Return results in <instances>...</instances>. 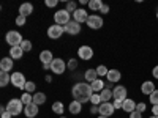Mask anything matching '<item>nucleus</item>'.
I'll return each instance as SVG.
<instances>
[{"mask_svg":"<svg viewBox=\"0 0 158 118\" xmlns=\"http://www.w3.org/2000/svg\"><path fill=\"white\" fill-rule=\"evenodd\" d=\"M71 93H73L74 101H79L81 104H84V102L90 101L92 95H94V90H92V87H90L89 84H85V82H79V84H76V85L73 87Z\"/></svg>","mask_w":158,"mask_h":118,"instance_id":"1","label":"nucleus"},{"mask_svg":"<svg viewBox=\"0 0 158 118\" xmlns=\"http://www.w3.org/2000/svg\"><path fill=\"white\" fill-rule=\"evenodd\" d=\"M5 39H6V43H8L11 47H18V46H21L22 41H24L22 36H21V33L16 32V30H10V32L6 33Z\"/></svg>","mask_w":158,"mask_h":118,"instance_id":"2","label":"nucleus"},{"mask_svg":"<svg viewBox=\"0 0 158 118\" xmlns=\"http://www.w3.org/2000/svg\"><path fill=\"white\" fill-rule=\"evenodd\" d=\"M54 21L57 25H62V27H65L71 19H70V13L67 10H59L56 11V14H54Z\"/></svg>","mask_w":158,"mask_h":118,"instance_id":"3","label":"nucleus"},{"mask_svg":"<svg viewBox=\"0 0 158 118\" xmlns=\"http://www.w3.org/2000/svg\"><path fill=\"white\" fill-rule=\"evenodd\" d=\"M22 101L21 99H11L8 102V106H6V112H10L13 116H16L19 113H22Z\"/></svg>","mask_w":158,"mask_h":118,"instance_id":"4","label":"nucleus"},{"mask_svg":"<svg viewBox=\"0 0 158 118\" xmlns=\"http://www.w3.org/2000/svg\"><path fill=\"white\" fill-rule=\"evenodd\" d=\"M11 85H15L16 88H25L27 81H25V76L22 73H13L11 74Z\"/></svg>","mask_w":158,"mask_h":118,"instance_id":"5","label":"nucleus"},{"mask_svg":"<svg viewBox=\"0 0 158 118\" xmlns=\"http://www.w3.org/2000/svg\"><path fill=\"white\" fill-rule=\"evenodd\" d=\"M51 69L54 74H63V71L67 69V63H65L62 58H54L51 63Z\"/></svg>","mask_w":158,"mask_h":118,"instance_id":"6","label":"nucleus"},{"mask_svg":"<svg viewBox=\"0 0 158 118\" xmlns=\"http://www.w3.org/2000/svg\"><path fill=\"white\" fill-rule=\"evenodd\" d=\"M63 32H65V29L62 27V25L56 24V25H51V27L48 29V36L51 39H59V38H62Z\"/></svg>","mask_w":158,"mask_h":118,"instance_id":"7","label":"nucleus"},{"mask_svg":"<svg viewBox=\"0 0 158 118\" xmlns=\"http://www.w3.org/2000/svg\"><path fill=\"white\" fill-rule=\"evenodd\" d=\"M90 29H94V30H98V29H101L103 27V19L98 16V14H92V16H89V19H87V22H85Z\"/></svg>","mask_w":158,"mask_h":118,"instance_id":"8","label":"nucleus"},{"mask_svg":"<svg viewBox=\"0 0 158 118\" xmlns=\"http://www.w3.org/2000/svg\"><path fill=\"white\" fill-rule=\"evenodd\" d=\"M114 106H112V104L111 102H101L100 104V106H98V113L100 115H103V116H111L112 113H114Z\"/></svg>","mask_w":158,"mask_h":118,"instance_id":"9","label":"nucleus"},{"mask_svg":"<svg viewBox=\"0 0 158 118\" xmlns=\"http://www.w3.org/2000/svg\"><path fill=\"white\" fill-rule=\"evenodd\" d=\"M112 98L115 101H125L127 99V88L123 85H118L112 90Z\"/></svg>","mask_w":158,"mask_h":118,"instance_id":"10","label":"nucleus"},{"mask_svg":"<svg viewBox=\"0 0 158 118\" xmlns=\"http://www.w3.org/2000/svg\"><path fill=\"white\" fill-rule=\"evenodd\" d=\"M77 55L82 60H90L92 57H94V50H92L90 46H81L79 50H77Z\"/></svg>","mask_w":158,"mask_h":118,"instance_id":"11","label":"nucleus"},{"mask_svg":"<svg viewBox=\"0 0 158 118\" xmlns=\"http://www.w3.org/2000/svg\"><path fill=\"white\" fill-rule=\"evenodd\" d=\"M63 29H65V32L70 33V35H77L79 32H81V25H79L76 21H70Z\"/></svg>","mask_w":158,"mask_h":118,"instance_id":"12","label":"nucleus"},{"mask_svg":"<svg viewBox=\"0 0 158 118\" xmlns=\"http://www.w3.org/2000/svg\"><path fill=\"white\" fill-rule=\"evenodd\" d=\"M87 19H89V14L85 13V10H76L74 13H73V21H76L77 24H81V22H87Z\"/></svg>","mask_w":158,"mask_h":118,"instance_id":"13","label":"nucleus"},{"mask_svg":"<svg viewBox=\"0 0 158 118\" xmlns=\"http://www.w3.org/2000/svg\"><path fill=\"white\" fill-rule=\"evenodd\" d=\"M24 113L27 115L29 118H33V116H36V115H38V106H36L35 102L29 104V106H24Z\"/></svg>","mask_w":158,"mask_h":118,"instance_id":"14","label":"nucleus"},{"mask_svg":"<svg viewBox=\"0 0 158 118\" xmlns=\"http://www.w3.org/2000/svg\"><path fill=\"white\" fill-rule=\"evenodd\" d=\"M0 69H2L3 73H10L13 69V58L5 57V58L0 60Z\"/></svg>","mask_w":158,"mask_h":118,"instance_id":"15","label":"nucleus"},{"mask_svg":"<svg viewBox=\"0 0 158 118\" xmlns=\"http://www.w3.org/2000/svg\"><path fill=\"white\" fill-rule=\"evenodd\" d=\"M33 13V6L32 3H22L19 6V16H24V18H27L29 14H32Z\"/></svg>","mask_w":158,"mask_h":118,"instance_id":"16","label":"nucleus"},{"mask_svg":"<svg viewBox=\"0 0 158 118\" xmlns=\"http://www.w3.org/2000/svg\"><path fill=\"white\" fill-rule=\"evenodd\" d=\"M40 60H41L43 65H51L54 57H52V52L51 50H43L41 54H40Z\"/></svg>","mask_w":158,"mask_h":118,"instance_id":"17","label":"nucleus"},{"mask_svg":"<svg viewBox=\"0 0 158 118\" xmlns=\"http://www.w3.org/2000/svg\"><path fill=\"white\" fill-rule=\"evenodd\" d=\"M141 91H142L144 95H149V96H150L153 91H155V85H153V82H150V81H149V82H144V84L141 85Z\"/></svg>","mask_w":158,"mask_h":118,"instance_id":"18","label":"nucleus"},{"mask_svg":"<svg viewBox=\"0 0 158 118\" xmlns=\"http://www.w3.org/2000/svg\"><path fill=\"white\" fill-rule=\"evenodd\" d=\"M125 112H128V113H131V112H135L136 110V102L133 101V99H125L123 101V107H122Z\"/></svg>","mask_w":158,"mask_h":118,"instance_id":"19","label":"nucleus"},{"mask_svg":"<svg viewBox=\"0 0 158 118\" xmlns=\"http://www.w3.org/2000/svg\"><path fill=\"white\" fill-rule=\"evenodd\" d=\"M106 77H108V81L112 84V82H118V81H120L122 74H120V71H118V69H111Z\"/></svg>","mask_w":158,"mask_h":118,"instance_id":"20","label":"nucleus"},{"mask_svg":"<svg viewBox=\"0 0 158 118\" xmlns=\"http://www.w3.org/2000/svg\"><path fill=\"white\" fill-rule=\"evenodd\" d=\"M92 90H94V93H101V91L104 90V82L101 81V79H97L95 82H92L90 84Z\"/></svg>","mask_w":158,"mask_h":118,"instance_id":"21","label":"nucleus"},{"mask_svg":"<svg viewBox=\"0 0 158 118\" xmlns=\"http://www.w3.org/2000/svg\"><path fill=\"white\" fill-rule=\"evenodd\" d=\"M70 113H73V115H77V113H81V109H82V104L79 102V101H71V104H70Z\"/></svg>","mask_w":158,"mask_h":118,"instance_id":"22","label":"nucleus"},{"mask_svg":"<svg viewBox=\"0 0 158 118\" xmlns=\"http://www.w3.org/2000/svg\"><path fill=\"white\" fill-rule=\"evenodd\" d=\"M22 54H24V50H22V47H21V46H18V47H11V50H10V55H11V58H13V60L22 58Z\"/></svg>","mask_w":158,"mask_h":118,"instance_id":"23","label":"nucleus"},{"mask_svg":"<svg viewBox=\"0 0 158 118\" xmlns=\"http://www.w3.org/2000/svg\"><path fill=\"white\" fill-rule=\"evenodd\" d=\"M97 79H100L97 69H87V71H85V81H87V82L92 84V82H95Z\"/></svg>","mask_w":158,"mask_h":118,"instance_id":"24","label":"nucleus"},{"mask_svg":"<svg viewBox=\"0 0 158 118\" xmlns=\"http://www.w3.org/2000/svg\"><path fill=\"white\" fill-rule=\"evenodd\" d=\"M11 82V76L10 73H0V87H6L8 84Z\"/></svg>","mask_w":158,"mask_h":118,"instance_id":"25","label":"nucleus"},{"mask_svg":"<svg viewBox=\"0 0 158 118\" xmlns=\"http://www.w3.org/2000/svg\"><path fill=\"white\" fill-rule=\"evenodd\" d=\"M100 96H101V101H103V102H109L111 98H112V91H111L109 88H104L101 93H100Z\"/></svg>","mask_w":158,"mask_h":118,"instance_id":"26","label":"nucleus"},{"mask_svg":"<svg viewBox=\"0 0 158 118\" xmlns=\"http://www.w3.org/2000/svg\"><path fill=\"white\" fill-rule=\"evenodd\" d=\"M33 102L36 104V106H41V104L46 102V95L44 93H35L33 95Z\"/></svg>","mask_w":158,"mask_h":118,"instance_id":"27","label":"nucleus"},{"mask_svg":"<svg viewBox=\"0 0 158 118\" xmlns=\"http://www.w3.org/2000/svg\"><path fill=\"white\" fill-rule=\"evenodd\" d=\"M101 6H103L101 0H90V2H89V8H90L92 11H100Z\"/></svg>","mask_w":158,"mask_h":118,"instance_id":"28","label":"nucleus"},{"mask_svg":"<svg viewBox=\"0 0 158 118\" xmlns=\"http://www.w3.org/2000/svg\"><path fill=\"white\" fill-rule=\"evenodd\" d=\"M63 104L60 102V101H57V102H54V104H52V112H54V113H63Z\"/></svg>","mask_w":158,"mask_h":118,"instance_id":"29","label":"nucleus"},{"mask_svg":"<svg viewBox=\"0 0 158 118\" xmlns=\"http://www.w3.org/2000/svg\"><path fill=\"white\" fill-rule=\"evenodd\" d=\"M21 101H22L24 106H29V104H32V102H33V96H32L30 93H24V95H22V98H21Z\"/></svg>","mask_w":158,"mask_h":118,"instance_id":"30","label":"nucleus"},{"mask_svg":"<svg viewBox=\"0 0 158 118\" xmlns=\"http://www.w3.org/2000/svg\"><path fill=\"white\" fill-rule=\"evenodd\" d=\"M90 102L94 104V106H98V104H101L103 101H101V96H100V93H94V95H92V98H90Z\"/></svg>","mask_w":158,"mask_h":118,"instance_id":"31","label":"nucleus"},{"mask_svg":"<svg viewBox=\"0 0 158 118\" xmlns=\"http://www.w3.org/2000/svg\"><path fill=\"white\" fill-rule=\"evenodd\" d=\"M35 88H36V85H35V82H27V85H25V93H35Z\"/></svg>","mask_w":158,"mask_h":118,"instance_id":"32","label":"nucleus"},{"mask_svg":"<svg viewBox=\"0 0 158 118\" xmlns=\"http://www.w3.org/2000/svg\"><path fill=\"white\" fill-rule=\"evenodd\" d=\"M21 47H22L24 52H29V50H32V43L29 41V39H24L22 44H21Z\"/></svg>","mask_w":158,"mask_h":118,"instance_id":"33","label":"nucleus"},{"mask_svg":"<svg viewBox=\"0 0 158 118\" xmlns=\"http://www.w3.org/2000/svg\"><path fill=\"white\" fill-rule=\"evenodd\" d=\"M97 73H98V77L100 76H108V73H109V69L104 66V65H101V66H98L97 68Z\"/></svg>","mask_w":158,"mask_h":118,"instance_id":"34","label":"nucleus"},{"mask_svg":"<svg viewBox=\"0 0 158 118\" xmlns=\"http://www.w3.org/2000/svg\"><path fill=\"white\" fill-rule=\"evenodd\" d=\"M149 99H150V102L153 104V106H158V90L153 91V93L149 96Z\"/></svg>","mask_w":158,"mask_h":118,"instance_id":"35","label":"nucleus"},{"mask_svg":"<svg viewBox=\"0 0 158 118\" xmlns=\"http://www.w3.org/2000/svg\"><path fill=\"white\" fill-rule=\"evenodd\" d=\"M65 10H67L68 13H71V11L74 13L77 8H76V3H74V2H68V3H67V8H65Z\"/></svg>","mask_w":158,"mask_h":118,"instance_id":"36","label":"nucleus"},{"mask_svg":"<svg viewBox=\"0 0 158 118\" xmlns=\"http://www.w3.org/2000/svg\"><path fill=\"white\" fill-rule=\"evenodd\" d=\"M16 25H18V27H22V25H25V18H24V16H18V18H16Z\"/></svg>","mask_w":158,"mask_h":118,"instance_id":"37","label":"nucleus"},{"mask_svg":"<svg viewBox=\"0 0 158 118\" xmlns=\"http://www.w3.org/2000/svg\"><path fill=\"white\" fill-rule=\"evenodd\" d=\"M67 66H68L70 69H76V66H77V61H76L74 58H71V60L67 63Z\"/></svg>","mask_w":158,"mask_h":118,"instance_id":"38","label":"nucleus"},{"mask_svg":"<svg viewBox=\"0 0 158 118\" xmlns=\"http://www.w3.org/2000/svg\"><path fill=\"white\" fill-rule=\"evenodd\" d=\"M46 6H49V8H54L57 3H59V0H46Z\"/></svg>","mask_w":158,"mask_h":118,"instance_id":"39","label":"nucleus"},{"mask_svg":"<svg viewBox=\"0 0 158 118\" xmlns=\"http://www.w3.org/2000/svg\"><path fill=\"white\" fill-rule=\"evenodd\" d=\"M136 110L142 113L144 110H146V104H144V102H139V104H136Z\"/></svg>","mask_w":158,"mask_h":118,"instance_id":"40","label":"nucleus"},{"mask_svg":"<svg viewBox=\"0 0 158 118\" xmlns=\"http://www.w3.org/2000/svg\"><path fill=\"white\" fill-rule=\"evenodd\" d=\"M112 106H114V109H122L123 107V101H114Z\"/></svg>","mask_w":158,"mask_h":118,"instance_id":"41","label":"nucleus"},{"mask_svg":"<svg viewBox=\"0 0 158 118\" xmlns=\"http://www.w3.org/2000/svg\"><path fill=\"white\" fill-rule=\"evenodd\" d=\"M130 118H142V113L138 112V110H135V112H131V113H130Z\"/></svg>","mask_w":158,"mask_h":118,"instance_id":"42","label":"nucleus"},{"mask_svg":"<svg viewBox=\"0 0 158 118\" xmlns=\"http://www.w3.org/2000/svg\"><path fill=\"white\" fill-rule=\"evenodd\" d=\"M108 11H109V5H106V3H103V6H101L100 13H103V14H106Z\"/></svg>","mask_w":158,"mask_h":118,"instance_id":"43","label":"nucleus"},{"mask_svg":"<svg viewBox=\"0 0 158 118\" xmlns=\"http://www.w3.org/2000/svg\"><path fill=\"white\" fill-rule=\"evenodd\" d=\"M152 76H153L155 79H158V65H156V66L152 69Z\"/></svg>","mask_w":158,"mask_h":118,"instance_id":"44","label":"nucleus"},{"mask_svg":"<svg viewBox=\"0 0 158 118\" xmlns=\"http://www.w3.org/2000/svg\"><path fill=\"white\" fill-rule=\"evenodd\" d=\"M11 116H13V115H11L10 112H6V110H5V112H2V118H11Z\"/></svg>","mask_w":158,"mask_h":118,"instance_id":"45","label":"nucleus"},{"mask_svg":"<svg viewBox=\"0 0 158 118\" xmlns=\"http://www.w3.org/2000/svg\"><path fill=\"white\" fill-rule=\"evenodd\" d=\"M152 113H153L155 116H158V106H153V107H152Z\"/></svg>","mask_w":158,"mask_h":118,"instance_id":"46","label":"nucleus"},{"mask_svg":"<svg viewBox=\"0 0 158 118\" xmlns=\"http://www.w3.org/2000/svg\"><path fill=\"white\" fill-rule=\"evenodd\" d=\"M92 113H98V107H97V106L92 107Z\"/></svg>","mask_w":158,"mask_h":118,"instance_id":"47","label":"nucleus"},{"mask_svg":"<svg viewBox=\"0 0 158 118\" xmlns=\"http://www.w3.org/2000/svg\"><path fill=\"white\" fill-rule=\"evenodd\" d=\"M98 118H108V116H103V115H100V116H98Z\"/></svg>","mask_w":158,"mask_h":118,"instance_id":"48","label":"nucleus"},{"mask_svg":"<svg viewBox=\"0 0 158 118\" xmlns=\"http://www.w3.org/2000/svg\"><path fill=\"white\" fill-rule=\"evenodd\" d=\"M150 118H158V116H155V115H152V116H150Z\"/></svg>","mask_w":158,"mask_h":118,"instance_id":"49","label":"nucleus"},{"mask_svg":"<svg viewBox=\"0 0 158 118\" xmlns=\"http://www.w3.org/2000/svg\"><path fill=\"white\" fill-rule=\"evenodd\" d=\"M60 118H65V116H60Z\"/></svg>","mask_w":158,"mask_h":118,"instance_id":"50","label":"nucleus"},{"mask_svg":"<svg viewBox=\"0 0 158 118\" xmlns=\"http://www.w3.org/2000/svg\"><path fill=\"white\" fill-rule=\"evenodd\" d=\"M156 18H158V14H156Z\"/></svg>","mask_w":158,"mask_h":118,"instance_id":"51","label":"nucleus"}]
</instances>
